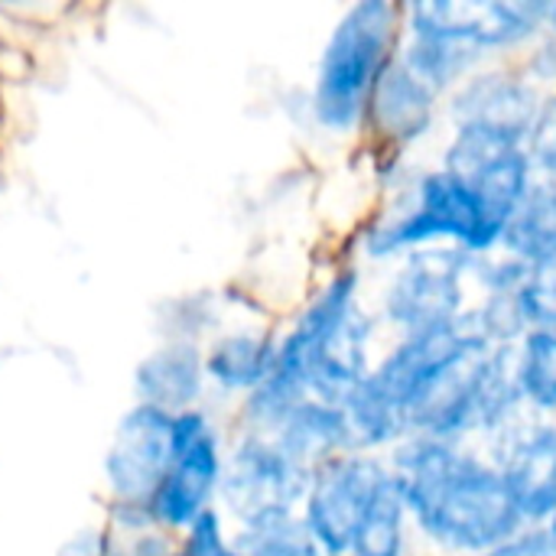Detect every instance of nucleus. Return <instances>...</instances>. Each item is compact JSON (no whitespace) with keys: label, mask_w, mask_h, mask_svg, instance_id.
Returning a JSON list of instances; mask_svg holds the SVG:
<instances>
[{"label":"nucleus","mask_w":556,"mask_h":556,"mask_svg":"<svg viewBox=\"0 0 556 556\" xmlns=\"http://www.w3.org/2000/svg\"><path fill=\"white\" fill-rule=\"evenodd\" d=\"M384 459L427 556H479L525 528L502 469L476 443L410 433Z\"/></svg>","instance_id":"obj_1"},{"label":"nucleus","mask_w":556,"mask_h":556,"mask_svg":"<svg viewBox=\"0 0 556 556\" xmlns=\"http://www.w3.org/2000/svg\"><path fill=\"white\" fill-rule=\"evenodd\" d=\"M404 39L401 0H355L332 23L313 88L309 121L336 140H362L371 94Z\"/></svg>","instance_id":"obj_2"},{"label":"nucleus","mask_w":556,"mask_h":556,"mask_svg":"<svg viewBox=\"0 0 556 556\" xmlns=\"http://www.w3.org/2000/svg\"><path fill=\"white\" fill-rule=\"evenodd\" d=\"M469 267L472 254L440 244L410 251L397 264L378 270L368 306L388 339L456 326L472 306Z\"/></svg>","instance_id":"obj_3"},{"label":"nucleus","mask_w":556,"mask_h":556,"mask_svg":"<svg viewBox=\"0 0 556 556\" xmlns=\"http://www.w3.org/2000/svg\"><path fill=\"white\" fill-rule=\"evenodd\" d=\"M404 33H430L466 46L485 65L518 59L541 29V0H414Z\"/></svg>","instance_id":"obj_4"},{"label":"nucleus","mask_w":556,"mask_h":556,"mask_svg":"<svg viewBox=\"0 0 556 556\" xmlns=\"http://www.w3.org/2000/svg\"><path fill=\"white\" fill-rule=\"evenodd\" d=\"M388 476L391 469L384 456L358 450L332 456L309 472L300 521L319 554L349 556L355 528Z\"/></svg>","instance_id":"obj_5"},{"label":"nucleus","mask_w":556,"mask_h":556,"mask_svg":"<svg viewBox=\"0 0 556 556\" xmlns=\"http://www.w3.org/2000/svg\"><path fill=\"white\" fill-rule=\"evenodd\" d=\"M225 459L218 433L202 410L173 417V463L147 502L156 528L189 531L208 508L222 485Z\"/></svg>","instance_id":"obj_6"},{"label":"nucleus","mask_w":556,"mask_h":556,"mask_svg":"<svg viewBox=\"0 0 556 556\" xmlns=\"http://www.w3.org/2000/svg\"><path fill=\"white\" fill-rule=\"evenodd\" d=\"M430 163L459 176L479 195L489 218L502 231L531 182L538 179L534 163L521 143H508L466 127H446L430 153Z\"/></svg>","instance_id":"obj_7"},{"label":"nucleus","mask_w":556,"mask_h":556,"mask_svg":"<svg viewBox=\"0 0 556 556\" xmlns=\"http://www.w3.org/2000/svg\"><path fill=\"white\" fill-rule=\"evenodd\" d=\"M541 104L544 91L511 59L476 68L456 91L446 94L443 117L446 127H466L525 147Z\"/></svg>","instance_id":"obj_8"},{"label":"nucleus","mask_w":556,"mask_h":556,"mask_svg":"<svg viewBox=\"0 0 556 556\" xmlns=\"http://www.w3.org/2000/svg\"><path fill=\"white\" fill-rule=\"evenodd\" d=\"M482 345L463 319L446 329H430V332H414V336H391L368 375V381L407 417L414 407L433 391V384L450 375L463 358L472 352H482Z\"/></svg>","instance_id":"obj_9"},{"label":"nucleus","mask_w":556,"mask_h":556,"mask_svg":"<svg viewBox=\"0 0 556 556\" xmlns=\"http://www.w3.org/2000/svg\"><path fill=\"white\" fill-rule=\"evenodd\" d=\"M309 489V469L293 463L270 437L244 433L222 472L225 508L241 521L270 511H300Z\"/></svg>","instance_id":"obj_10"},{"label":"nucleus","mask_w":556,"mask_h":556,"mask_svg":"<svg viewBox=\"0 0 556 556\" xmlns=\"http://www.w3.org/2000/svg\"><path fill=\"white\" fill-rule=\"evenodd\" d=\"M443 101V94H437L414 72H407L401 59H394L371 94L362 143L375 150L430 156L446 130Z\"/></svg>","instance_id":"obj_11"},{"label":"nucleus","mask_w":556,"mask_h":556,"mask_svg":"<svg viewBox=\"0 0 556 556\" xmlns=\"http://www.w3.org/2000/svg\"><path fill=\"white\" fill-rule=\"evenodd\" d=\"M502 469L525 528H547L556 515V417H525L482 446Z\"/></svg>","instance_id":"obj_12"},{"label":"nucleus","mask_w":556,"mask_h":556,"mask_svg":"<svg viewBox=\"0 0 556 556\" xmlns=\"http://www.w3.org/2000/svg\"><path fill=\"white\" fill-rule=\"evenodd\" d=\"M173 463V414L137 404L127 410L104 453V479L117 502L147 505Z\"/></svg>","instance_id":"obj_13"},{"label":"nucleus","mask_w":556,"mask_h":556,"mask_svg":"<svg viewBox=\"0 0 556 556\" xmlns=\"http://www.w3.org/2000/svg\"><path fill=\"white\" fill-rule=\"evenodd\" d=\"M384 342L388 332L365 303L313 352L306 368V394L342 407V401L371 375Z\"/></svg>","instance_id":"obj_14"},{"label":"nucleus","mask_w":556,"mask_h":556,"mask_svg":"<svg viewBox=\"0 0 556 556\" xmlns=\"http://www.w3.org/2000/svg\"><path fill=\"white\" fill-rule=\"evenodd\" d=\"M134 384L140 404L160 407L173 417L186 414L205 391V352L192 339H173L137 365Z\"/></svg>","instance_id":"obj_15"},{"label":"nucleus","mask_w":556,"mask_h":556,"mask_svg":"<svg viewBox=\"0 0 556 556\" xmlns=\"http://www.w3.org/2000/svg\"><path fill=\"white\" fill-rule=\"evenodd\" d=\"M270 437L293 463H300L303 469H316L332 456L352 453V430L349 420L342 414L339 404H326L316 397H303L280 424Z\"/></svg>","instance_id":"obj_16"},{"label":"nucleus","mask_w":556,"mask_h":556,"mask_svg":"<svg viewBox=\"0 0 556 556\" xmlns=\"http://www.w3.org/2000/svg\"><path fill=\"white\" fill-rule=\"evenodd\" d=\"M277 332H231L212 342L205 352V378L228 394H251L257 391L277 362Z\"/></svg>","instance_id":"obj_17"},{"label":"nucleus","mask_w":556,"mask_h":556,"mask_svg":"<svg viewBox=\"0 0 556 556\" xmlns=\"http://www.w3.org/2000/svg\"><path fill=\"white\" fill-rule=\"evenodd\" d=\"M349 556H427L394 476L381 482L368 511L362 515Z\"/></svg>","instance_id":"obj_18"},{"label":"nucleus","mask_w":556,"mask_h":556,"mask_svg":"<svg viewBox=\"0 0 556 556\" xmlns=\"http://www.w3.org/2000/svg\"><path fill=\"white\" fill-rule=\"evenodd\" d=\"M397 59L407 72H414L424 85H430L443 98L456 91L476 68L485 65L466 46L450 42L443 36H430V33H404Z\"/></svg>","instance_id":"obj_19"},{"label":"nucleus","mask_w":556,"mask_h":556,"mask_svg":"<svg viewBox=\"0 0 556 556\" xmlns=\"http://www.w3.org/2000/svg\"><path fill=\"white\" fill-rule=\"evenodd\" d=\"M551 248H556V182L538 176L505 225L502 251L534 264Z\"/></svg>","instance_id":"obj_20"},{"label":"nucleus","mask_w":556,"mask_h":556,"mask_svg":"<svg viewBox=\"0 0 556 556\" xmlns=\"http://www.w3.org/2000/svg\"><path fill=\"white\" fill-rule=\"evenodd\" d=\"M511 358L525 410L531 417H556V329H528Z\"/></svg>","instance_id":"obj_21"},{"label":"nucleus","mask_w":556,"mask_h":556,"mask_svg":"<svg viewBox=\"0 0 556 556\" xmlns=\"http://www.w3.org/2000/svg\"><path fill=\"white\" fill-rule=\"evenodd\" d=\"M228 544L235 556H303L313 547L300 511H270L241 521Z\"/></svg>","instance_id":"obj_22"},{"label":"nucleus","mask_w":556,"mask_h":556,"mask_svg":"<svg viewBox=\"0 0 556 556\" xmlns=\"http://www.w3.org/2000/svg\"><path fill=\"white\" fill-rule=\"evenodd\" d=\"M463 326L489 349H515L525 332V313L518 306V296H479L463 316Z\"/></svg>","instance_id":"obj_23"},{"label":"nucleus","mask_w":556,"mask_h":556,"mask_svg":"<svg viewBox=\"0 0 556 556\" xmlns=\"http://www.w3.org/2000/svg\"><path fill=\"white\" fill-rule=\"evenodd\" d=\"M518 306L528 329H556V248L528 264V277L518 290Z\"/></svg>","instance_id":"obj_24"},{"label":"nucleus","mask_w":556,"mask_h":556,"mask_svg":"<svg viewBox=\"0 0 556 556\" xmlns=\"http://www.w3.org/2000/svg\"><path fill=\"white\" fill-rule=\"evenodd\" d=\"M525 277H528V264L505 254L502 248L492 254H472V267H469L472 300H479V296H518Z\"/></svg>","instance_id":"obj_25"},{"label":"nucleus","mask_w":556,"mask_h":556,"mask_svg":"<svg viewBox=\"0 0 556 556\" xmlns=\"http://www.w3.org/2000/svg\"><path fill=\"white\" fill-rule=\"evenodd\" d=\"M531 163H534V173L541 179H554L556 182V91L554 94H544V104H541V114L531 127V137L525 143Z\"/></svg>","instance_id":"obj_26"},{"label":"nucleus","mask_w":556,"mask_h":556,"mask_svg":"<svg viewBox=\"0 0 556 556\" xmlns=\"http://www.w3.org/2000/svg\"><path fill=\"white\" fill-rule=\"evenodd\" d=\"M521 72L544 91V94H554L556 91V36L551 33H541L518 59Z\"/></svg>","instance_id":"obj_27"},{"label":"nucleus","mask_w":556,"mask_h":556,"mask_svg":"<svg viewBox=\"0 0 556 556\" xmlns=\"http://www.w3.org/2000/svg\"><path fill=\"white\" fill-rule=\"evenodd\" d=\"M182 556H235L231 544L222 531V518L215 508H208L189 531H186V544Z\"/></svg>","instance_id":"obj_28"},{"label":"nucleus","mask_w":556,"mask_h":556,"mask_svg":"<svg viewBox=\"0 0 556 556\" xmlns=\"http://www.w3.org/2000/svg\"><path fill=\"white\" fill-rule=\"evenodd\" d=\"M479 556H556V544L547 534V528H521L515 538L502 541L498 547Z\"/></svg>","instance_id":"obj_29"},{"label":"nucleus","mask_w":556,"mask_h":556,"mask_svg":"<svg viewBox=\"0 0 556 556\" xmlns=\"http://www.w3.org/2000/svg\"><path fill=\"white\" fill-rule=\"evenodd\" d=\"M541 29L556 36V0H541Z\"/></svg>","instance_id":"obj_30"},{"label":"nucleus","mask_w":556,"mask_h":556,"mask_svg":"<svg viewBox=\"0 0 556 556\" xmlns=\"http://www.w3.org/2000/svg\"><path fill=\"white\" fill-rule=\"evenodd\" d=\"M547 534L554 538V544H556V515H554V518H551V521H547Z\"/></svg>","instance_id":"obj_31"},{"label":"nucleus","mask_w":556,"mask_h":556,"mask_svg":"<svg viewBox=\"0 0 556 556\" xmlns=\"http://www.w3.org/2000/svg\"><path fill=\"white\" fill-rule=\"evenodd\" d=\"M303 556H329V554H319L316 547H309V551H306V554H303Z\"/></svg>","instance_id":"obj_32"},{"label":"nucleus","mask_w":556,"mask_h":556,"mask_svg":"<svg viewBox=\"0 0 556 556\" xmlns=\"http://www.w3.org/2000/svg\"><path fill=\"white\" fill-rule=\"evenodd\" d=\"M166 556H182V551H179V554H166Z\"/></svg>","instance_id":"obj_33"},{"label":"nucleus","mask_w":556,"mask_h":556,"mask_svg":"<svg viewBox=\"0 0 556 556\" xmlns=\"http://www.w3.org/2000/svg\"><path fill=\"white\" fill-rule=\"evenodd\" d=\"M554 485H556V469H554Z\"/></svg>","instance_id":"obj_34"}]
</instances>
